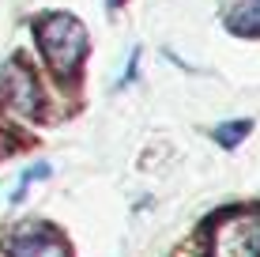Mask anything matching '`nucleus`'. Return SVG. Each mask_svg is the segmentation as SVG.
<instances>
[{
	"instance_id": "obj_3",
	"label": "nucleus",
	"mask_w": 260,
	"mask_h": 257,
	"mask_svg": "<svg viewBox=\"0 0 260 257\" xmlns=\"http://www.w3.org/2000/svg\"><path fill=\"white\" fill-rule=\"evenodd\" d=\"M8 257H68V242L46 223H26L8 238Z\"/></svg>"
},
{
	"instance_id": "obj_5",
	"label": "nucleus",
	"mask_w": 260,
	"mask_h": 257,
	"mask_svg": "<svg viewBox=\"0 0 260 257\" xmlns=\"http://www.w3.org/2000/svg\"><path fill=\"white\" fill-rule=\"evenodd\" d=\"M226 26L234 34H260V0H238L226 15Z\"/></svg>"
},
{
	"instance_id": "obj_6",
	"label": "nucleus",
	"mask_w": 260,
	"mask_h": 257,
	"mask_svg": "<svg viewBox=\"0 0 260 257\" xmlns=\"http://www.w3.org/2000/svg\"><path fill=\"white\" fill-rule=\"evenodd\" d=\"M249 129H253V121H226V125L211 129V136H215V144H222V148H238L241 140L249 136Z\"/></svg>"
},
{
	"instance_id": "obj_2",
	"label": "nucleus",
	"mask_w": 260,
	"mask_h": 257,
	"mask_svg": "<svg viewBox=\"0 0 260 257\" xmlns=\"http://www.w3.org/2000/svg\"><path fill=\"white\" fill-rule=\"evenodd\" d=\"M211 257H260V212L222 219L215 227Z\"/></svg>"
},
{
	"instance_id": "obj_1",
	"label": "nucleus",
	"mask_w": 260,
	"mask_h": 257,
	"mask_svg": "<svg viewBox=\"0 0 260 257\" xmlns=\"http://www.w3.org/2000/svg\"><path fill=\"white\" fill-rule=\"evenodd\" d=\"M34 34H38V49H42V57L49 61L53 72L57 76H76L79 61L87 57V46H91V42H87V26L68 12H49V15L38 19Z\"/></svg>"
},
{
	"instance_id": "obj_4",
	"label": "nucleus",
	"mask_w": 260,
	"mask_h": 257,
	"mask_svg": "<svg viewBox=\"0 0 260 257\" xmlns=\"http://www.w3.org/2000/svg\"><path fill=\"white\" fill-rule=\"evenodd\" d=\"M0 95H4V102L12 106V110H19V113H34L42 106L38 83H34V76L26 72L19 61L4 68V76H0Z\"/></svg>"
},
{
	"instance_id": "obj_7",
	"label": "nucleus",
	"mask_w": 260,
	"mask_h": 257,
	"mask_svg": "<svg viewBox=\"0 0 260 257\" xmlns=\"http://www.w3.org/2000/svg\"><path fill=\"white\" fill-rule=\"evenodd\" d=\"M110 4H117V0H110Z\"/></svg>"
}]
</instances>
